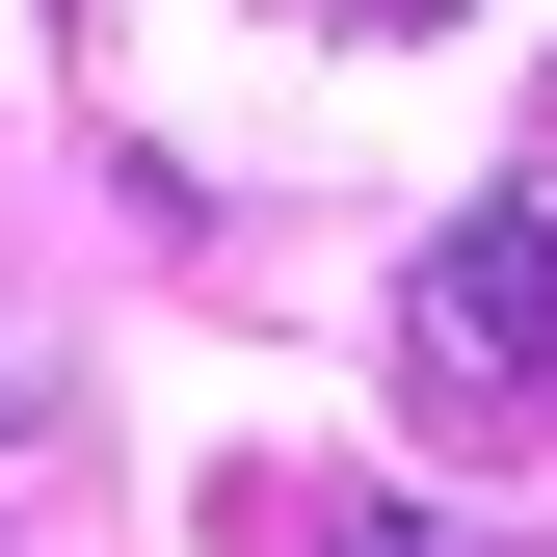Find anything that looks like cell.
<instances>
[{"mask_svg": "<svg viewBox=\"0 0 557 557\" xmlns=\"http://www.w3.org/2000/svg\"><path fill=\"white\" fill-rule=\"evenodd\" d=\"M319 557H531V531H505V505H398V478H372V505H345Z\"/></svg>", "mask_w": 557, "mask_h": 557, "instance_id": "cell-2", "label": "cell"}, {"mask_svg": "<svg viewBox=\"0 0 557 557\" xmlns=\"http://www.w3.org/2000/svg\"><path fill=\"white\" fill-rule=\"evenodd\" d=\"M398 398H425L451 451L557 425V160H505V186H478L425 265H398Z\"/></svg>", "mask_w": 557, "mask_h": 557, "instance_id": "cell-1", "label": "cell"}, {"mask_svg": "<svg viewBox=\"0 0 557 557\" xmlns=\"http://www.w3.org/2000/svg\"><path fill=\"white\" fill-rule=\"evenodd\" d=\"M27 425H53V372H27V319H0V478H27Z\"/></svg>", "mask_w": 557, "mask_h": 557, "instance_id": "cell-3", "label": "cell"}]
</instances>
